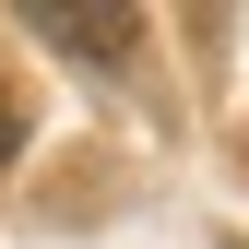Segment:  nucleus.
<instances>
[{
  "label": "nucleus",
  "instance_id": "f257e3e1",
  "mask_svg": "<svg viewBox=\"0 0 249 249\" xmlns=\"http://www.w3.org/2000/svg\"><path fill=\"white\" fill-rule=\"evenodd\" d=\"M12 24H36L48 48H83V59H131V36H142L131 0H24Z\"/></svg>",
  "mask_w": 249,
  "mask_h": 249
},
{
  "label": "nucleus",
  "instance_id": "f03ea898",
  "mask_svg": "<svg viewBox=\"0 0 249 249\" xmlns=\"http://www.w3.org/2000/svg\"><path fill=\"white\" fill-rule=\"evenodd\" d=\"M12 142H24V107H12V83H0V166H12Z\"/></svg>",
  "mask_w": 249,
  "mask_h": 249
}]
</instances>
